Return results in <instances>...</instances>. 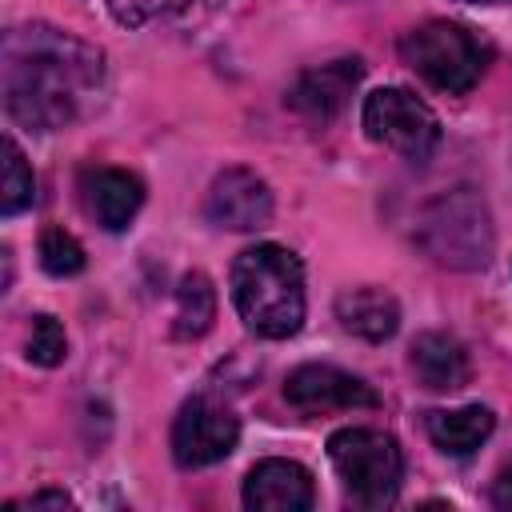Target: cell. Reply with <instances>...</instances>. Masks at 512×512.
Listing matches in <instances>:
<instances>
[{
	"mask_svg": "<svg viewBox=\"0 0 512 512\" xmlns=\"http://www.w3.org/2000/svg\"><path fill=\"white\" fill-rule=\"evenodd\" d=\"M104 80L100 48L52 28L24 24L4 36L0 48V92L16 124L36 132L68 128Z\"/></svg>",
	"mask_w": 512,
	"mask_h": 512,
	"instance_id": "6da1fadb",
	"label": "cell"
},
{
	"mask_svg": "<svg viewBox=\"0 0 512 512\" xmlns=\"http://www.w3.org/2000/svg\"><path fill=\"white\" fill-rule=\"evenodd\" d=\"M232 300L256 336H296L304 324V264L280 244H252L232 260Z\"/></svg>",
	"mask_w": 512,
	"mask_h": 512,
	"instance_id": "7a4b0ae2",
	"label": "cell"
},
{
	"mask_svg": "<svg viewBox=\"0 0 512 512\" xmlns=\"http://www.w3.org/2000/svg\"><path fill=\"white\" fill-rule=\"evenodd\" d=\"M416 244L444 268L472 272L492 260V216L472 188H452L428 200L416 216Z\"/></svg>",
	"mask_w": 512,
	"mask_h": 512,
	"instance_id": "3957f363",
	"label": "cell"
},
{
	"mask_svg": "<svg viewBox=\"0 0 512 512\" xmlns=\"http://www.w3.org/2000/svg\"><path fill=\"white\" fill-rule=\"evenodd\" d=\"M400 56L432 88L460 96L484 76L488 60H492V44L456 20H428L412 32H404Z\"/></svg>",
	"mask_w": 512,
	"mask_h": 512,
	"instance_id": "277c9868",
	"label": "cell"
},
{
	"mask_svg": "<svg viewBox=\"0 0 512 512\" xmlns=\"http://www.w3.org/2000/svg\"><path fill=\"white\" fill-rule=\"evenodd\" d=\"M328 460L356 504L380 508V504L396 500L400 476H404V456L388 432L360 428V424L340 428L328 436Z\"/></svg>",
	"mask_w": 512,
	"mask_h": 512,
	"instance_id": "5b68a950",
	"label": "cell"
},
{
	"mask_svg": "<svg viewBox=\"0 0 512 512\" xmlns=\"http://www.w3.org/2000/svg\"><path fill=\"white\" fill-rule=\"evenodd\" d=\"M364 132L408 160H428L440 144L436 112L408 88H376L364 100Z\"/></svg>",
	"mask_w": 512,
	"mask_h": 512,
	"instance_id": "8992f818",
	"label": "cell"
},
{
	"mask_svg": "<svg viewBox=\"0 0 512 512\" xmlns=\"http://www.w3.org/2000/svg\"><path fill=\"white\" fill-rule=\"evenodd\" d=\"M240 440V420L208 400V396H196L188 400L180 412H176V424H172V456L180 468H204V464H216L224 460Z\"/></svg>",
	"mask_w": 512,
	"mask_h": 512,
	"instance_id": "52a82bcc",
	"label": "cell"
},
{
	"mask_svg": "<svg viewBox=\"0 0 512 512\" xmlns=\"http://www.w3.org/2000/svg\"><path fill=\"white\" fill-rule=\"evenodd\" d=\"M284 396L292 408L316 416V412H348V408H376L380 396L352 372L336 364H300L284 380Z\"/></svg>",
	"mask_w": 512,
	"mask_h": 512,
	"instance_id": "ba28073f",
	"label": "cell"
},
{
	"mask_svg": "<svg viewBox=\"0 0 512 512\" xmlns=\"http://www.w3.org/2000/svg\"><path fill=\"white\" fill-rule=\"evenodd\" d=\"M204 212L220 228L252 232L272 220V192L252 168H224L208 188Z\"/></svg>",
	"mask_w": 512,
	"mask_h": 512,
	"instance_id": "9c48e42d",
	"label": "cell"
},
{
	"mask_svg": "<svg viewBox=\"0 0 512 512\" xmlns=\"http://www.w3.org/2000/svg\"><path fill=\"white\" fill-rule=\"evenodd\" d=\"M360 76H364V64L352 56H344V60H332V64H320V68H308V72H300L296 76V84L288 88V104L300 112V116H308V120H332L344 104H348V96H352V88L360 84Z\"/></svg>",
	"mask_w": 512,
	"mask_h": 512,
	"instance_id": "30bf717a",
	"label": "cell"
},
{
	"mask_svg": "<svg viewBox=\"0 0 512 512\" xmlns=\"http://www.w3.org/2000/svg\"><path fill=\"white\" fill-rule=\"evenodd\" d=\"M80 200L104 232H124L144 204V184L124 168H88L80 176Z\"/></svg>",
	"mask_w": 512,
	"mask_h": 512,
	"instance_id": "8fae6325",
	"label": "cell"
},
{
	"mask_svg": "<svg viewBox=\"0 0 512 512\" xmlns=\"http://www.w3.org/2000/svg\"><path fill=\"white\" fill-rule=\"evenodd\" d=\"M312 496V476L296 460H260L244 476V504L256 512H304Z\"/></svg>",
	"mask_w": 512,
	"mask_h": 512,
	"instance_id": "7c38bea8",
	"label": "cell"
},
{
	"mask_svg": "<svg viewBox=\"0 0 512 512\" xmlns=\"http://www.w3.org/2000/svg\"><path fill=\"white\" fill-rule=\"evenodd\" d=\"M408 364H412L416 380L428 392H456L472 376V364H468L464 344L456 336H448V332H424V336H416Z\"/></svg>",
	"mask_w": 512,
	"mask_h": 512,
	"instance_id": "4fadbf2b",
	"label": "cell"
},
{
	"mask_svg": "<svg viewBox=\"0 0 512 512\" xmlns=\"http://www.w3.org/2000/svg\"><path fill=\"white\" fill-rule=\"evenodd\" d=\"M336 320L352 336L380 344L400 328V304H396L392 292L364 284V288H348V292L336 296Z\"/></svg>",
	"mask_w": 512,
	"mask_h": 512,
	"instance_id": "5bb4252c",
	"label": "cell"
},
{
	"mask_svg": "<svg viewBox=\"0 0 512 512\" xmlns=\"http://www.w3.org/2000/svg\"><path fill=\"white\" fill-rule=\"evenodd\" d=\"M492 412L480 408V404H468V408H436L424 416V428H428V440L448 452V456H468L476 452L488 436H492Z\"/></svg>",
	"mask_w": 512,
	"mask_h": 512,
	"instance_id": "9a60e30c",
	"label": "cell"
},
{
	"mask_svg": "<svg viewBox=\"0 0 512 512\" xmlns=\"http://www.w3.org/2000/svg\"><path fill=\"white\" fill-rule=\"evenodd\" d=\"M220 0H108L112 16L128 28H144V24H192L204 20L208 12H216Z\"/></svg>",
	"mask_w": 512,
	"mask_h": 512,
	"instance_id": "2e32d148",
	"label": "cell"
},
{
	"mask_svg": "<svg viewBox=\"0 0 512 512\" xmlns=\"http://www.w3.org/2000/svg\"><path fill=\"white\" fill-rule=\"evenodd\" d=\"M216 320V288L204 272H184L176 288V336H204Z\"/></svg>",
	"mask_w": 512,
	"mask_h": 512,
	"instance_id": "e0dca14e",
	"label": "cell"
},
{
	"mask_svg": "<svg viewBox=\"0 0 512 512\" xmlns=\"http://www.w3.org/2000/svg\"><path fill=\"white\" fill-rule=\"evenodd\" d=\"M36 200V180L28 172V160L12 136H4V192H0V212L16 216Z\"/></svg>",
	"mask_w": 512,
	"mask_h": 512,
	"instance_id": "ac0fdd59",
	"label": "cell"
},
{
	"mask_svg": "<svg viewBox=\"0 0 512 512\" xmlns=\"http://www.w3.org/2000/svg\"><path fill=\"white\" fill-rule=\"evenodd\" d=\"M40 264H44L48 276H76L84 268V248L72 232L44 228L40 232Z\"/></svg>",
	"mask_w": 512,
	"mask_h": 512,
	"instance_id": "d6986e66",
	"label": "cell"
},
{
	"mask_svg": "<svg viewBox=\"0 0 512 512\" xmlns=\"http://www.w3.org/2000/svg\"><path fill=\"white\" fill-rule=\"evenodd\" d=\"M64 352H68V340H64V328H60V320L56 316H32V328H28V360L32 364H40V368H52V364H60L64 360Z\"/></svg>",
	"mask_w": 512,
	"mask_h": 512,
	"instance_id": "ffe728a7",
	"label": "cell"
},
{
	"mask_svg": "<svg viewBox=\"0 0 512 512\" xmlns=\"http://www.w3.org/2000/svg\"><path fill=\"white\" fill-rule=\"evenodd\" d=\"M8 508H72V496H64V492H32V496H24V500H12Z\"/></svg>",
	"mask_w": 512,
	"mask_h": 512,
	"instance_id": "44dd1931",
	"label": "cell"
},
{
	"mask_svg": "<svg viewBox=\"0 0 512 512\" xmlns=\"http://www.w3.org/2000/svg\"><path fill=\"white\" fill-rule=\"evenodd\" d=\"M492 504L512 512V460H508V464L496 472V480H492Z\"/></svg>",
	"mask_w": 512,
	"mask_h": 512,
	"instance_id": "7402d4cb",
	"label": "cell"
},
{
	"mask_svg": "<svg viewBox=\"0 0 512 512\" xmlns=\"http://www.w3.org/2000/svg\"><path fill=\"white\" fill-rule=\"evenodd\" d=\"M468 4H512V0H468Z\"/></svg>",
	"mask_w": 512,
	"mask_h": 512,
	"instance_id": "603a6c76",
	"label": "cell"
}]
</instances>
